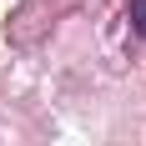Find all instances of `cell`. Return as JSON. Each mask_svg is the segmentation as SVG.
Returning a JSON list of instances; mask_svg holds the SVG:
<instances>
[{"mask_svg":"<svg viewBox=\"0 0 146 146\" xmlns=\"http://www.w3.org/2000/svg\"><path fill=\"white\" fill-rule=\"evenodd\" d=\"M126 20H131V30L146 40V0H131V10H126Z\"/></svg>","mask_w":146,"mask_h":146,"instance_id":"cell-1","label":"cell"}]
</instances>
